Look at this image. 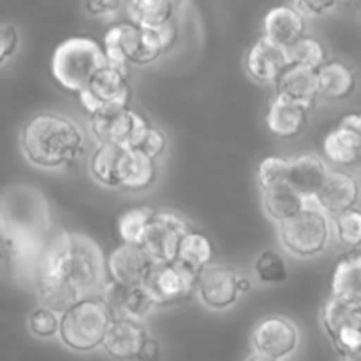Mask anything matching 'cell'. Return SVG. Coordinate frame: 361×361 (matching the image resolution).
Returning a JSON list of instances; mask_svg holds the SVG:
<instances>
[{
  "label": "cell",
  "instance_id": "ab89813d",
  "mask_svg": "<svg viewBox=\"0 0 361 361\" xmlns=\"http://www.w3.org/2000/svg\"><path fill=\"white\" fill-rule=\"evenodd\" d=\"M20 35L13 25H0V63L6 62L16 51Z\"/></svg>",
  "mask_w": 361,
  "mask_h": 361
},
{
  "label": "cell",
  "instance_id": "f546056e",
  "mask_svg": "<svg viewBox=\"0 0 361 361\" xmlns=\"http://www.w3.org/2000/svg\"><path fill=\"white\" fill-rule=\"evenodd\" d=\"M130 23L137 28H157L173 20L169 0H134L127 4Z\"/></svg>",
  "mask_w": 361,
  "mask_h": 361
},
{
  "label": "cell",
  "instance_id": "8992f818",
  "mask_svg": "<svg viewBox=\"0 0 361 361\" xmlns=\"http://www.w3.org/2000/svg\"><path fill=\"white\" fill-rule=\"evenodd\" d=\"M279 236L288 252L298 257H314L323 252L330 242V217L314 201H307L302 212L279 224Z\"/></svg>",
  "mask_w": 361,
  "mask_h": 361
},
{
  "label": "cell",
  "instance_id": "b9f144b4",
  "mask_svg": "<svg viewBox=\"0 0 361 361\" xmlns=\"http://www.w3.org/2000/svg\"><path fill=\"white\" fill-rule=\"evenodd\" d=\"M161 356V348H159V342L155 338L147 337V341L141 345L140 353L134 358V361H157Z\"/></svg>",
  "mask_w": 361,
  "mask_h": 361
},
{
  "label": "cell",
  "instance_id": "4fadbf2b",
  "mask_svg": "<svg viewBox=\"0 0 361 361\" xmlns=\"http://www.w3.org/2000/svg\"><path fill=\"white\" fill-rule=\"evenodd\" d=\"M238 279L235 268L212 263L196 275V293L208 309L224 310L238 300Z\"/></svg>",
  "mask_w": 361,
  "mask_h": 361
},
{
  "label": "cell",
  "instance_id": "277c9868",
  "mask_svg": "<svg viewBox=\"0 0 361 361\" xmlns=\"http://www.w3.org/2000/svg\"><path fill=\"white\" fill-rule=\"evenodd\" d=\"M108 63L101 46L90 37H69L56 46L51 56V74L60 87L81 92Z\"/></svg>",
  "mask_w": 361,
  "mask_h": 361
},
{
  "label": "cell",
  "instance_id": "52a82bcc",
  "mask_svg": "<svg viewBox=\"0 0 361 361\" xmlns=\"http://www.w3.org/2000/svg\"><path fill=\"white\" fill-rule=\"evenodd\" d=\"M150 126L141 113L129 106L90 115V129L99 145H113L127 150H136Z\"/></svg>",
  "mask_w": 361,
  "mask_h": 361
},
{
  "label": "cell",
  "instance_id": "e0dca14e",
  "mask_svg": "<svg viewBox=\"0 0 361 361\" xmlns=\"http://www.w3.org/2000/svg\"><path fill=\"white\" fill-rule=\"evenodd\" d=\"M305 35V18L291 6H277L263 20V37L288 51Z\"/></svg>",
  "mask_w": 361,
  "mask_h": 361
},
{
  "label": "cell",
  "instance_id": "74e56055",
  "mask_svg": "<svg viewBox=\"0 0 361 361\" xmlns=\"http://www.w3.org/2000/svg\"><path fill=\"white\" fill-rule=\"evenodd\" d=\"M27 250V247L21 245L20 242L0 233V274L13 271Z\"/></svg>",
  "mask_w": 361,
  "mask_h": 361
},
{
  "label": "cell",
  "instance_id": "bcb514c9",
  "mask_svg": "<svg viewBox=\"0 0 361 361\" xmlns=\"http://www.w3.org/2000/svg\"><path fill=\"white\" fill-rule=\"evenodd\" d=\"M250 288H252V286H250V282L247 281V279H243V277L238 279V293L250 291Z\"/></svg>",
  "mask_w": 361,
  "mask_h": 361
},
{
  "label": "cell",
  "instance_id": "44dd1931",
  "mask_svg": "<svg viewBox=\"0 0 361 361\" xmlns=\"http://www.w3.org/2000/svg\"><path fill=\"white\" fill-rule=\"evenodd\" d=\"M275 85H277V95L296 102L305 109H309L317 99L316 71L307 69V67L289 63L275 81Z\"/></svg>",
  "mask_w": 361,
  "mask_h": 361
},
{
  "label": "cell",
  "instance_id": "cb8c5ba5",
  "mask_svg": "<svg viewBox=\"0 0 361 361\" xmlns=\"http://www.w3.org/2000/svg\"><path fill=\"white\" fill-rule=\"evenodd\" d=\"M317 76V97L326 101H342L349 97L356 87L355 71L341 60L326 62L316 71Z\"/></svg>",
  "mask_w": 361,
  "mask_h": 361
},
{
  "label": "cell",
  "instance_id": "7dc6e473",
  "mask_svg": "<svg viewBox=\"0 0 361 361\" xmlns=\"http://www.w3.org/2000/svg\"><path fill=\"white\" fill-rule=\"evenodd\" d=\"M341 361H360V353H349V355H341Z\"/></svg>",
  "mask_w": 361,
  "mask_h": 361
},
{
  "label": "cell",
  "instance_id": "d6986e66",
  "mask_svg": "<svg viewBox=\"0 0 361 361\" xmlns=\"http://www.w3.org/2000/svg\"><path fill=\"white\" fill-rule=\"evenodd\" d=\"M288 66V51L264 37L257 39L247 53V71L259 83H275Z\"/></svg>",
  "mask_w": 361,
  "mask_h": 361
},
{
  "label": "cell",
  "instance_id": "1f68e13d",
  "mask_svg": "<svg viewBox=\"0 0 361 361\" xmlns=\"http://www.w3.org/2000/svg\"><path fill=\"white\" fill-rule=\"evenodd\" d=\"M154 208L150 207H136L129 208L118 217V235L123 243L129 245H141L145 231L154 217Z\"/></svg>",
  "mask_w": 361,
  "mask_h": 361
},
{
  "label": "cell",
  "instance_id": "8fae6325",
  "mask_svg": "<svg viewBox=\"0 0 361 361\" xmlns=\"http://www.w3.org/2000/svg\"><path fill=\"white\" fill-rule=\"evenodd\" d=\"M143 286L150 293L155 307L173 305L187 300L196 291V274L178 261L154 264Z\"/></svg>",
  "mask_w": 361,
  "mask_h": 361
},
{
  "label": "cell",
  "instance_id": "ac0fdd59",
  "mask_svg": "<svg viewBox=\"0 0 361 361\" xmlns=\"http://www.w3.org/2000/svg\"><path fill=\"white\" fill-rule=\"evenodd\" d=\"M143 324L129 319H111L102 341V348L116 361H134L147 341Z\"/></svg>",
  "mask_w": 361,
  "mask_h": 361
},
{
  "label": "cell",
  "instance_id": "30bf717a",
  "mask_svg": "<svg viewBox=\"0 0 361 361\" xmlns=\"http://www.w3.org/2000/svg\"><path fill=\"white\" fill-rule=\"evenodd\" d=\"M324 330L330 335L335 349L341 355L360 353L361 345V303L344 302L328 296L321 310Z\"/></svg>",
  "mask_w": 361,
  "mask_h": 361
},
{
  "label": "cell",
  "instance_id": "9a60e30c",
  "mask_svg": "<svg viewBox=\"0 0 361 361\" xmlns=\"http://www.w3.org/2000/svg\"><path fill=\"white\" fill-rule=\"evenodd\" d=\"M358 196L360 189L355 176L341 169H328L323 185L312 201L324 214L335 217L342 212L353 210L358 203Z\"/></svg>",
  "mask_w": 361,
  "mask_h": 361
},
{
  "label": "cell",
  "instance_id": "ffe728a7",
  "mask_svg": "<svg viewBox=\"0 0 361 361\" xmlns=\"http://www.w3.org/2000/svg\"><path fill=\"white\" fill-rule=\"evenodd\" d=\"M326 173L328 166L321 157L312 154L300 155V157L289 161L288 182L286 183L293 190H296L303 200L312 201L317 190L323 185Z\"/></svg>",
  "mask_w": 361,
  "mask_h": 361
},
{
  "label": "cell",
  "instance_id": "484cf974",
  "mask_svg": "<svg viewBox=\"0 0 361 361\" xmlns=\"http://www.w3.org/2000/svg\"><path fill=\"white\" fill-rule=\"evenodd\" d=\"M118 180L120 187H126V189H147L155 180V162L140 150H123Z\"/></svg>",
  "mask_w": 361,
  "mask_h": 361
},
{
  "label": "cell",
  "instance_id": "60d3db41",
  "mask_svg": "<svg viewBox=\"0 0 361 361\" xmlns=\"http://www.w3.org/2000/svg\"><path fill=\"white\" fill-rule=\"evenodd\" d=\"M291 6L295 7L303 18H305V16H319V14H324L326 11L334 9L335 2L334 0H330V2L321 0V2H295L291 4Z\"/></svg>",
  "mask_w": 361,
  "mask_h": 361
},
{
  "label": "cell",
  "instance_id": "d590c367",
  "mask_svg": "<svg viewBox=\"0 0 361 361\" xmlns=\"http://www.w3.org/2000/svg\"><path fill=\"white\" fill-rule=\"evenodd\" d=\"M289 173V159L284 157H267L257 166V182L261 190H268L275 185L288 182Z\"/></svg>",
  "mask_w": 361,
  "mask_h": 361
},
{
  "label": "cell",
  "instance_id": "ee69618b",
  "mask_svg": "<svg viewBox=\"0 0 361 361\" xmlns=\"http://www.w3.org/2000/svg\"><path fill=\"white\" fill-rule=\"evenodd\" d=\"M85 7H87L92 14H111L122 7V2H116V0H108V2H88L85 4Z\"/></svg>",
  "mask_w": 361,
  "mask_h": 361
},
{
  "label": "cell",
  "instance_id": "3957f363",
  "mask_svg": "<svg viewBox=\"0 0 361 361\" xmlns=\"http://www.w3.org/2000/svg\"><path fill=\"white\" fill-rule=\"evenodd\" d=\"M49 229V212L41 192L27 185L9 187L0 196V233L32 249Z\"/></svg>",
  "mask_w": 361,
  "mask_h": 361
},
{
  "label": "cell",
  "instance_id": "ba28073f",
  "mask_svg": "<svg viewBox=\"0 0 361 361\" xmlns=\"http://www.w3.org/2000/svg\"><path fill=\"white\" fill-rule=\"evenodd\" d=\"M190 231H194L192 222L182 214L175 210H155L140 247L154 264L171 263L176 257L180 240Z\"/></svg>",
  "mask_w": 361,
  "mask_h": 361
},
{
  "label": "cell",
  "instance_id": "7402d4cb",
  "mask_svg": "<svg viewBox=\"0 0 361 361\" xmlns=\"http://www.w3.org/2000/svg\"><path fill=\"white\" fill-rule=\"evenodd\" d=\"M307 113L309 109H305L303 106L288 101L281 95H275L267 113V126L270 133L277 137L291 140L305 129Z\"/></svg>",
  "mask_w": 361,
  "mask_h": 361
},
{
  "label": "cell",
  "instance_id": "5b68a950",
  "mask_svg": "<svg viewBox=\"0 0 361 361\" xmlns=\"http://www.w3.org/2000/svg\"><path fill=\"white\" fill-rule=\"evenodd\" d=\"M111 324L108 309L97 296L83 298L60 316L59 335L63 344L78 353H88L102 345Z\"/></svg>",
  "mask_w": 361,
  "mask_h": 361
},
{
  "label": "cell",
  "instance_id": "603a6c76",
  "mask_svg": "<svg viewBox=\"0 0 361 361\" xmlns=\"http://www.w3.org/2000/svg\"><path fill=\"white\" fill-rule=\"evenodd\" d=\"M137 46H140V28L133 23L113 25L104 35V51L108 63L127 67V63H136Z\"/></svg>",
  "mask_w": 361,
  "mask_h": 361
},
{
  "label": "cell",
  "instance_id": "4dcf8cb0",
  "mask_svg": "<svg viewBox=\"0 0 361 361\" xmlns=\"http://www.w3.org/2000/svg\"><path fill=\"white\" fill-rule=\"evenodd\" d=\"M127 148L113 145H99L90 159V173L99 183L106 187H120V161Z\"/></svg>",
  "mask_w": 361,
  "mask_h": 361
},
{
  "label": "cell",
  "instance_id": "7bdbcfd3",
  "mask_svg": "<svg viewBox=\"0 0 361 361\" xmlns=\"http://www.w3.org/2000/svg\"><path fill=\"white\" fill-rule=\"evenodd\" d=\"M155 32H157L159 39H161L164 51H168V49L171 48L173 42H175V39H176V27H175V23H173V20L168 21V23L161 25V27L155 28Z\"/></svg>",
  "mask_w": 361,
  "mask_h": 361
},
{
  "label": "cell",
  "instance_id": "7c38bea8",
  "mask_svg": "<svg viewBox=\"0 0 361 361\" xmlns=\"http://www.w3.org/2000/svg\"><path fill=\"white\" fill-rule=\"evenodd\" d=\"M97 298L108 309L111 319H129L141 323L155 309L154 300L143 284L126 286L106 281L101 291L97 293Z\"/></svg>",
  "mask_w": 361,
  "mask_h": 361
},
{
  "label": "cell",
  "instance_id": "f35d334b",
  "mask_svg": "<svg viewBox=\"0 0 361 361\" xmlns=\"http://www.w3.org/2000/svg\"><path fill=\"white\" fill-rule=\"evenodd\" d=\"M164 148H166L164 133H162L159 127L150 126V127H148L147 134L143 136V140H141V143L137 145L136 150H140L141 154L147 155L148 159L155 161V159H157L159 155L164 152Z\"/></svg>",
  "mask_w": 361,
  "mask_h": 361
},
{
  "label": "cell",
  "instance_id": "7a4b0ae2",
  "mask_svg": "<svg viewBox=\"0 0 361 361\" xmlns=\"http://www.w3.org/2000/svg\"><path fill=\"white\" fill-rule=\"evenodd\" d=\"M25 157L42 169H56L76 161L85 148L83 130L56 113H39L21 130Z\"/></svg>",
  "mask_w": 361,
  "mask_h": 361
},
{
  "label": "cell",
  "instance_id": "f1b7e54d",
  "mask_svg": "<svg viewBox=\"0 0 361 361\" xmlns=\"http://www.w3.org/2000/svg\"><path fill=\"white\" fill-rule=\"evenodd\" d=\"M324 155L330 159L334 164L344 166H355L360 161L361 152V134L351 133V130L341 129L335 127L334 130L326 134L323 141Z\"/></svg>",
  "mask_w": 361,
  "mask_h": 361
},
{
  "label": "cell",
  "instance_id": "836d02e7",
  "mask_svg": "<svg viewBox=\"0 0 361 361\" xmlns=\"http://www.w3.org/2000/svg\"><path fill=\"white\" fill-rule=\"evenodd\" d=\"M256 275L263 284H282L288 281L289 270L281 254L264 250L256 259Z\"/></svg>",
  "mask_w": 361,
  "mask_h": 361
},
{
  "label": "cell",
  "instance_id": "8d00e7d4",
  "mask_svg": "<svg viewBox=\"0 0 361 361\" xmlns=\"http://www.w3.org/2000/svg\"><path fill=\"white\" fill-rule=\"evenodd\" d=\"M59 314L51 312L48 309H42V307H37L30 314V317H28V328H30V331L35 337L41 338H49L59 334Z\"/></svg>",
  "mask_w": 361,
  "mask_h": 361
},
{
  "label": "cell",
  "instance_id": "d6a6232c",
  "mask_svg": "<svg viewBox=\"0 0 361 361\" xmlns=\"http://www.w3.org/2000/svg\"><path fill=\"white\" fill-rule=\"evenodd\" d=\"M288 59L293 66L317 71L326 63V49L317 39L303 35L298 42H295L288 49Z\"/></svg>",
  "mask_w": 361,
  "mask_h": 361
},
{
  "label": "cell",
  "instance_id": "5bb4252c",
  "mask_svg": "<svg viewBox=\"0 0 361 361\" xmlns=\"http://www.w3.org/2000/svg\"><path fill=\"white\" fill-rule=\"evenodd\" d=\"M298 328L282 316L264 317L252 331V345L257 355L281 361L298 345Z\"/></svg>",
  "mask_w": 361,
  "mask_h": 361
},
{
  "label": "cell",
  "instance_id": "9c48e42d",
  "mask_svg": "<svg viewBox=\"0 0 361 361\" xmlns=\"http://www.w3.org/2000/svg\"><path fill=\"white\" fill-rule=\"evenodd\" d=\"M81 106L90 115L108 111V109L127 108L130 101V85L127 67L106 63L97 71L90 83L78 92Z\"/></svg>",
  "mask_w": 361,
  "mask_h": 361
},
{
  "label": "cell",
  "instance_id": "83f0119b",
  "mask_svg": "<svg viewBox=\"0 0 361 361\" xmlns=\"http://www.w3.org/2000/svg\"><path fill=\"white\" fill-rule=\"evenodd\" d=\"M331 296L344 302L361 303V257L360 254L344 257L335 268L331 279Z\"/></svg>",
  "mask_w": 361,
  "mask_h": 361
},
{
  "label": "cell",
  "instance_id": "2e32d148",
  "mask_svg": "<svg viewBox=\"0 0 361 361\" xmlns=\"http://www.w3.org/2000/svg\"><path fill=\"white\" fill-rule=\"evenodd\" d=\"M154 263L140 245L122 243L108 257L106 275L109 281L126 286H140L147 281Z\"/></svg>",
  "mask_w": 361,
  "mask_h": 361
},
{
  "label": "cell",
  "instance_id": "c3c4849f",
  "mask_svg": "<svg viewBox=\"0 0 361 361\" xmlns=\"http://www.w3.org/2000/svg\"><path fill=\"white\" fill-rule=\"evenodd\" d=\"M247 361H277V360H274V358H268V356L257 355V353H256V355H252V356H250V358L247 360Z\"/></svg>",
  "mask_w": 361,
  "mask_h": 361
},
{
  "label": "cell",
  "instance_id": "4316f807",
  "mask_svg": "<svg viewBox=\"0 0 361 361\" xmlns=\"http://www.w3.org/2000/svg\"><path fill=\"white\" fill-rule=\"evenodd\" d=\"M214 256L215 249L210 238L200 231H190L180 240L175 261H178L180 264H183V267L189 268L190 271L197 275L203 268L212 264Z\"/></svg>",
  "mask_w": 361,
  "mask_h": 361
},
{
  "label": "cell",
  "instance_id": "e575fe53",
  "mask_svg": "<svg viewBox=\"0 0 361 361\" xmlns=\"http://www.w3.org/2000/svg\"><path fill=\"white\" fill-rule=\"evenodd\" d=\"M334 228L342 245L358 249L361 243V214L356 208L335 215Z\"/></svg>",
  "mask_w": 361,
  "mask_h": 361
},
{
  "label": "cell",
  "instance_id": "6da1fadb",
  "mask_svg": "<svg viewBox=\"0 0 361 361\" xmlns=\"http://www.w3.org/2000/svg\"><path fill=\"white\" fill-rule=\"evenodd\" d=\"M101 249L92 238L62 233L49 243L35 282L42 309L63 314L83 298L97 296L108 281Z\"/></svg>",
  "mask_w": 361,
  "mask_h": 361
},
{
  "label": "cell",
  "instance_id": "f6af8a7d",
  "mask_svg": "<svg viewBox=\"0 0 361 361\" xmlns=\"http://www.w3.org/2000/svg\"><path fill=\"white\" fill-rule=\"evenodd\" d=\"M338 127L341 129H345V130H351V133H356V134H361V118L358 113H351V115H345L344 118L341 120V123H338Z\"/></svg>",
  "mask_w": 361,
  "mask_h": 361
},
{
  "label": "cell",
  "instance_id": "d4e9b609",
  "mask_svg": "<svg viewBox=\"0 0 361 361\" xmlns=\"http://www.w3.org/2000/svg\"><path fill=\"white\" fill-rule=\"evenodd\" d=\"M307 200H303L296 190H293L288 183H281L271 189L263 190V207L268 217L277 224H284L289 219L295 217L298 212L305 208Z\"/></svg>",
  "mask_w": 361,
  "mask_h": 361
}]
</instances>
